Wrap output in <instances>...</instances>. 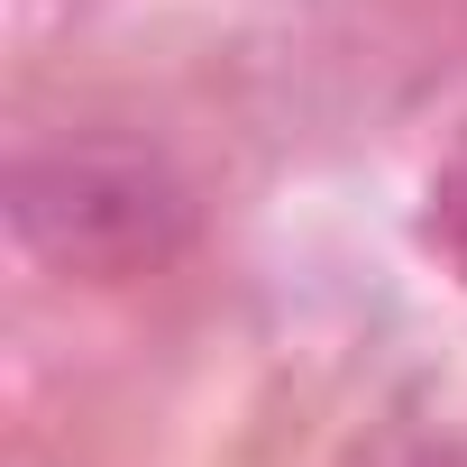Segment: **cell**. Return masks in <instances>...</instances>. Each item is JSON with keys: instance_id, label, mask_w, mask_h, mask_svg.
Listing matches in <instances>:
<instances>
[{"instance_id": "obj_1", "label": "cell", "mask_w": 467, "mask_h": 467, "mask_svg": "<svg viewBox=\"0 0 467 467\" xmlns=\"http://www.w3.org/2000/svg\"><path fill=\"white\" fill-rule=\"evenodd\" d=\"M10 229L56 275H147L192 239V183L138 138H65L10 165Z\"/></svg>"}, {"instance_id": "obj_2", "label": "cell", "mask_w": 467, "mask_h": 467, "mask_svg": "<svg viewBox=\"0 0 467 467\" xmlns=\"http://www.w3.org/2000/svg\"><path fill=\"white\" fill-rule=\"evenodd\" d=\"M421 239L440 248V266L467 285V156H449L431 174V211H421Z\"/></svg>"}, {"instance_id": "obj_3", "label": "cell", "mask_w": 467, "mask_h": 467, "mask_svg": "<svg viewBox=\"0 0 467 467\" xmlns=\"http://www.w3.org/2000/svg\"><path fill=\"white\" fill-rule=\"evenodd\" d=\"M348 467H467L449 440H421V431H385L376 449H358Z\"/></svg>"}]
</instances>
